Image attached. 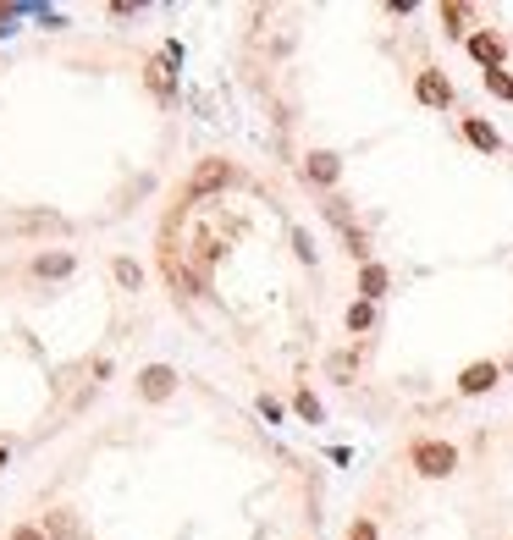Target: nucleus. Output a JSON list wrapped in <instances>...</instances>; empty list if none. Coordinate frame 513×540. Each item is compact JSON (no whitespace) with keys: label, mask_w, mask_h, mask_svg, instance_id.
Segmentation results:
<instances>
[{"label":"nucleus","mask_w":513,"mask_h":540,"mask_svg":"<svg viewBox=\"0 0 513 540\" xmlns=\"http://www.w3.org/2000/svg\"><path fill=\"white\" fill-rule=\"evenodd\" d=\"M232 182V166L227 161H199L194 177H188V199H205V194H221Z\"/></svg>","instance_id":"obj_6"},{"label":"nucleus","mask_w":513,"mask_h":540,"mask_svg":"<svg viewBox=\"0 0 513 540\" xmlns=\"http://www.w3.org/2000/svg\"><path fill=\"white\" fill-rule=\"evenodd\" d=\"M293 248H299V260H304V265H315V237H309L304 227L293 232Z\"/></svg>","instance_id":"obj_18"},{"label":"nucleus","mask_w":513,"mask_h":540,"mask_svg":"<svg viewBox=\"0 0 513 540\" xmlns=\"http://www.w3.org/2000/svg\"><path fill=\"white\" fill-rule=\"evenodd\" d=\"M260 414H265V420H271V425H282V420H287V408H282V403H276V397H260Z\"/></svg>","instance_id":"obj_19"},{"label":"nucleus","mask_w":513,"mask_h":540,"mask_svg":"<svg viewBox=\"0 0 513 540\" xmlns=\"http://www.w3.org/2000/svg\"><path fill=\"white\" fill-rule=\"evenodd\" d=\"M111 276L122 281V287H133V293H139V281H144V270H139L133 260H111Z\"/></svg>","instance_id":"obj_15"},{"label":"nucleus","mask_w":513,"mask_h":540,"mask_svg":"<svg viewBox=\"0 0 513 540\" xmlns=\"http://www.w3.org/2000/svg\"><path fill=\"white\" fill-rule=\"evenodd\" d=\"M348 540H381L375 519H354V524H348Z\"/></svg>","instance_id":"obj_17"},{"label":"nucleus","mask_w":513,"mask_h":540,"mask_svg":"<svg viewBox=\"0 0 513 540\" xmlns=\"http://www.w3.org/2000/svg\"><path fill=\"white\" fill-rule=\"evenodd\" d=\"M497 380H502V364L497 359H475V364L458 370V397H480V392H492Z\"/></svg>","instance_id":"obj_5"},{"label":"nucleus","mask_w":513,"mask_h":540,"mask_svg":"<svg viewBox=\"0 0 513 540\" xmlns=\"http://www.w3.org/2000/svg\"><path fill=\"white\" fill-rule=\"evenodd\" d=\"M436 17H442V34H447V39H469V34H475V17H480V12L469 6V0H447V6H442Z\"/></svg>","instance_id":"obj_8"},{"label":"nucleus","mask_w":513,"mask_h":540,"mask_svg":"<svg viewBox=\"0 0 513 540\" xmlns=\"http://www.w3.org/2000/svg\"><path fill=\"white\" fill-rule=\"evenodd\" d=\"M172 392H177V370L172 364H144L139 370V397L144 403H166Z\"/></svg>","instance_id":"obj_7"},{"label":"nucleus","mask_w":513,"mask_h":540,"mask_svg":"<svg viewBox=\"0 0 513 540\" xmlns=\"http://www.w3.org/2000/svg\"><path fill=\"white\" fill-rule=\"evenodd\" d=\"M408 469L425 474V480H447V474L458 469V447H453V441L425 436V441H414V447H408Z\"/></svg>","instance_id":"obj_1"},{"label":"nucleus","mask_w":513,"mask_h":540,"mask_svg":"<svg viewBox=\"0 0 513 540\" xmlns=\"http://www.w3.org/2000/svg\"><path fill=\"white\" fill-rule=\"evenodd\" d=\"M414 100L431 105V111H447L453 105V83H447L442 67H420V78H414Z\"/></svg>","instance_id":"obj_4"},{"label":"nucleus","mask_w":513,"mask_h":540,"mask_svg":"<svg viewBox=\"0 0 513 540\" xmlns=\"http://www.w3.org/2000/svg\"><path fill=\"white\" fill-rule=\"evenodd\" d=\"M12 17H17L12 6H0V34H12Z\"/></svg>","instance_id":"obj_22"},{"label":"nucleus","mask_w":513,"mask_h":540,"mask_svg":"<svg viewBox=\"0 0 513 540\" xmlns=\"http://www.w3.org/2000/svg\"><path fill=\"white\" fill-rule=\"evenodd\" d=\"M464 50L480 61V72H497L502 61H508V39L497 34V28H475V34L464 39Z\"/></svg>","instance_id":"obj_3"},{"label":"nucleus","mask_w":513,"mask_h":540,"mask_svg":"<svg viewBox=\"0 0 513 540\" xmlns=\"http://www.w3.org/2000/svg\"><path fill=\"white\" fill-rule=\"evenodd\" d=\"M12 540H50V535H45L39 524H17V529H12Z\"/></svg>","instance_id":"obj_20"},{"label":"nucleus","mask_w":513,"mask_h":540,"mask_svg":"<svg viewBox=\"0 0 513 540\" xmlns=\"http://www.w3.org/2000/svg\"><path fill=\"white\" fill-rule=\"evenodd\" d=\"M6 463H12V453H6V447H0V469H6Z\"/></svg>","instance_id":"obj_23"},{"label":"nucleus","mask_w":513,"mask_h":540,"mask_svg":"<svg viewBox=\"0 0 513 540\" xmlns=\"http://www.w3.org/2000/svg\"><path fill=\"white\" fill-rule=\"evenodd\" d=\"M337 177H342V161H337L332 149L304 154V182H315V187H337Z\"/></svg>","instance_id":"obj_9"},{"label":"nucleus","mask_w":513,"mask_h":540,"mask_svg":"<svg viewBox=\"0 0 513 540\" xmlns=\"http://www.w3.org/2000/svg\"><path fill=\"white\" fill-rule=\"evenodd\" d=\"M332 375H342V380L354 375V353H337V359H332Z\"/></svg>","instance_id":"obj_21"},{"label":"nucleus","mask_w":513,"mask_h":540,"mask_svg":"<svg viewBox=\"0 0 513 540\" xmlns=\"http://www.w3.org/2000/svg\"><path fill=\"white\" fill-rule=\"evenodd\" d=\"M387 287H392L387 265H375V260H370V265H359V298H365V303H375V298L387 293Z\"/></svg>","instance_id":"obj_11"},{"label":"nucleus","mask_w":513,"mask_h":540,"mask_svg":"<svg viewBox=\"0 0 513 540\" xmlns=\"http://www.w3.org/2000/svg\"><path fill=\"white\" fill-rule=\"evenodd\" d=\"M342 320H348V331H354V336H365V331L375 326V303L354 298V303H348V314H342Z\"/></svg>","instance_id":"obj_12"},{"label":"nucleus","mask_w":513,"mask_h":540,"mask_svg":"<svg viewBox=\"0 0 513 540\" xmlns=\"http://www.w3.org/2000/svg\"><path fill=\"white\" fill-rule=\"evenodd\" d=\"M480 83H486V94H497V100H513V72H480Z\"/></svg>","instance_id":"obj_14"},{"label":"nucleus","mask_w":513,"mask_h":540,"mask_svg":"<svg viewBox=\"0 0 513 540\" xmlns=\"http://www.w3.org/2000/svg\"><path fill=\"white\" fill-rule=\"evenodd\" d=\"M67 270H72V253H67V248L39 253V260H34V276H67Z\"/></svg>","instance_id":"obj_13"},{"label":"nucleus","mask_w":513,"mask_h":540,"mask_svg":"<svg viewBox=\"0 0 513 540\" xmlns=\"http://www.w3.org/2000/svg\"><path fill=\"white\" fill-rule=\"evenodd\" d=\"M177 61H182V45H166L149 67H144V83L155 100H177Z\"/></svg>","instance_id":"obj_2"},{"label":"nucleus","mask_w":513,"mask_h":540,"mask_svg":"<svg viewBox=\"0 0 513 540\" xmlns=\"http://www.w3.org/2000/svg\"><path fill=\"white\" fill-rule=\"evenodd\" d=\"M464 138L480 149V154H497L502 149V138H497V127L486 121V116H464Z\"/></svg>","instance_id":"obj_10"},{"label":"nucleus","mask_w":513,"mask_h":540,"mask_svg":"<svg viewBox=\"0 0 513 540\" xmlns=\"http://www.w3.org/2000/svg\"><path fill=\"white\" fill-rule=\"evenodd\" d=\"M293 408H299V420H304V425H320V420H326V414H320V403H315L309 392H299V397H293Z\"/></svg>","instance_id":"obj_16"}]
</instances>
